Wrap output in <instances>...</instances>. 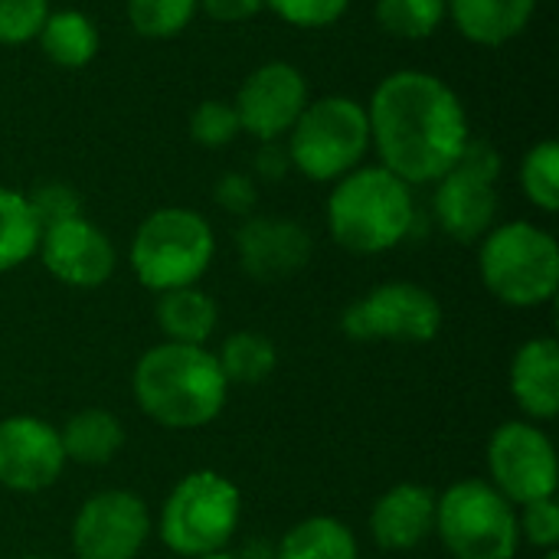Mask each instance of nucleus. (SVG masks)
Listing matches in <instances>:
<instances>
[{
  "label": "nucleus",
  "instance_id": "27",
  "mask_svg": "<svg viewBox=\"0 0 559 559\" xmlns=\"http://www.w3.org/2000/svg\"><path fill=\"white\" fill-rule=\"evenodd\" d=\"M200 10V0H128V23L144 39L180 36Z\"/></svg>",
  "mask_w": 559,
  "mask_h": 559
},
{
  "label": "nucleus",
  "instance_id": "38",
  "mask_svg": "<svg viewBox=\"0 0 559 559\" xmlns=\"http://www.w3.org/2000/svg\"><path fill=\"white\" fill-rule=\"evenodd\" d=\"M544 559H559V554H557V550H550V554H547Z\"/></svg>",
  "mask_w": 559,
  "mask_h": 559
},
{
  "label": "nucleus",
  "instance_id": "16",
  "mask_svg": "<svg viewBox=\"0 0 559 559\" xmlns=\"http://www.w3.org/2000/svg\"><path fill=\"white\" fill-rule=\"evenodd\" d=\"M498 180H488L462 164H455L442 180H436V219L439 226L459 239V242H475L488 236L498 216Z\"/></svg>",
  "mask_w": 559,
  "mask_h": 559
},
{
  "label": "nucleus",
  "instance_id": "7",
  "mask_svg": "<svg viewBox=\"0 0 559 559\" xmlns=\"http://www.w3.org/2000/svg\"><path fill=\"white\" fill-rule=\"evenodd\" d=\"M436 531L455 559H511L521 531L511 501L488 481H459L436 501Z\"/></svg>",
  "mask_w": 559,
  "mask_h": 559
},
{
  "label": "nucleus",
  "instance_id": "1",
  "mask_svg": "<svg viewBox=\"0 0 559 559\" xmlns=\"http://www.w3.org/2000/svg\"><path fill=\"white\" fill-rule=\"evenodd\" d=\"M367 121L383 167L409 187L442 180L472 138L455 88L423 69L390 72L370 95Z\"/></svg>",
  "mask_w": 559,
  "mask_h": 559
},
{
  "label": "nucleus",
  "instance_id": "32",
  "mask_svg": "<svg viewBox=\"0 0 559 559\" xmlns=\"http://www.w3.org/2000/svg\"><path fill=\"white\" fill-rule=\"evenodd\" d=\"M29 206H33V216L39 223V229L46 226H56V223H66L72 216H82V203H79V193L66 183H43L36 187L29 197Z\"/></svg>",
  "mask_w": 559,
  "mask_h": 559
},
{
  "label": "nucleus",
  "instance_id": "8",
  "mask_svg": "<svg viewBox=\"0 0 559 559\" xmlns=\"http://www.w3.org/2000/svg\"><path fill=\"white\" fill-rule=\"evenodd\" d=\"M239 491L216 472L187 475L160 514V540L180 557L219 554L239 527Z\"/></svg>",
  "mask_w": 559,
  "mask_h": 559
},
{
  "label": "nucleus",
  "instance_id": "23",
  "mask_svg": "<svg viewBox=\"0 0 559 559\" xmlns=\"http://www.w3.org/2000/svg\"><path fill=\"white\" fill-rule=\"evenodd\" d=\"M278 559H357V540L334 518H308L285 534Z\"/></svg>",
  "mask_w": 559,
  "mask_h": 559
},
{
  "label": "nucleus",
  "instance_id": "21",
  "mask_svg": "<svg viewBox=\"0 0 559 559\" xmlns=\"http://www.w3.org/2000/svg\"><path fill=\"white\" fill-rule=\"evenodd\" d=\"M216 305L206 292L187 285V288H174V292H160L157 301V324L167 334L170 344H190V347H203L216 328Z\"/></svg>",
  "mask_w": 559,
  "mask_h": 559
},
{
  "label": "nucleus",
  "instance_id": "15",
  "mask_svg": "<svg viewBox=\"0 0 559 559\" xmlns=\"http://www.w3.org/2000/svg\"><path fill=\"white\" fill-rule=\"evenodd\" d=\"M246 275L255 282H282L298 275L311 259V236L301 223L282 216H252L236 233Z\"/></svg>",
  "mask_w": 559,
  "mask_h": 559
},
{
  "label": "nucleus",
  "instance_id": "39",
  "mask_svg": "<svg viewBox=\"0 0 559 559\" xmlns=\"http://www.w3.org/2000/svg\"><path fill=\"white\" fill-rule=\"evenodd\" d=\"M23 559H52V557H23Z\"/></svg>",
  "mask_w": 559,
  "mask_h": 559
},
{
  "label": "nucleus",
  "instance_id": "18",
  "mask_svg": "<svg viewBox=\"0 0 559 559\" xmlns=\"http://www.w3.org/2000/svg\"><path fill=\"white\" fill-rule=\"evenodd\" d=\"M511 390L521 409L534 419L559 413V347L554 337L527 341L511 364Z\"/></svg>",
  "mask_w": 559,
  "mask_h": 559
},
{
  "label": "nucleus",
  "instance_id": "13",
  "mask_svg": "<svg viewBox=\"0 0 559 559\" xmlns=\"http://www.w3.org/2000/svg\"><path fill=\"white\" fill-rule=\"evenodd\" d=\"M66 468L59 432L33 416L0 423V485L10 491H46Z\"/></svg>",
  "mask_w": 559,
  "mask_h": 559
},
{
  "label": "nucleus",
  "instance_id": "3",
  "mask_svg": "<svg viewBox=\"0 0 559 559\" xmlns=\"http://www.w3.org/2000/svg\"><path fill=\"white\" fill-rule=\"evenodd\" d=\"M416 223L413 190L396 174L357 167L337 180L328 200V226L337 246L357 255H377L400 246Z\"/></svg>",
  "mask_w": 559,
  "mask_h": 559
},
{
  "label": "nucleus",
  "instance_id": "36",
  "mask_svg": "<svg viewBox=\"0 0 559 559\" xmlns=\"http://www.w3.org/2000/svg\"><path fill=\"white\" fill-rule=\"evenodd\" d=\"M288 167H292L288 151L278 147L275 141H269V144L259 151V157H255V170H259L265 180H282V177L288 174Z\"/></svg>",
  "mask_w": 559,
  "mask_h": 559
},
{
  "label": "nucleus",
  "instance_id": "22",
  "mask_svg": "<svg viewBox=\"0 0 559 559\" xmlns=\"http://www.w3.org/2000/svg\"><path fill=\"white\" fill-rule=\"evenodd\" d=\"M59 439H62L66 462L72 459L79 465H105L124 445V429L105 409H82L66 423Z\"/></svg>",
  "mask_w": 559,
  "mask_h": 559
},
{
  "label": "nucleus",
  "instance_id": "12",
  "mask_svg": "<svg viewBox=\"0 0 559 559\" xmlns=\"http://www.w3.org/2000/svg\"><path fill=\"white\" fill-rule=\"evenodd\" d=\"M151 534V518L131 491H102L82 504L72 524L79 559H134Z\"/></svg>",
  "mask_w": 559,
  "mask_h": 559
},
{
  "label": "nucleus",
  "instance_id": "26",
  "mask_svg": "<svg viewBox=\"0 0 559 559\" xmlns=\"http://www.w3.org/2000/svg\"><path fill=\"white\" fill-rule=\"evenodd\" d=\"M377 23L396 39H429L449 16L445 0H377Z\"/></svg>",
  "mask_w": 559,
  "mask_h": 559
},
{
  "label": "nucleus",
  "instance_id": "34",
  "mask_svg": "<svg viewBox=\"0 0 559 559\" xmlns=\"http://www.w3.org/2000/svg\"><path fill=\"white\" fill-rule=\"evenodd\" d=\"M213 197L216 203L226 210V213H236V216H249L259 203V190H255V180L239 174V170H229L216 180L213 187Z\"/></svg>",
  "mask_w": 559,
  "mask_h": 559
},
{
  "label": "nucleus",
  "instance_id": "17",
  "mask_svg": "<svg viewBox=\"0 0 559 559\" xmlns=\"http://www.w3.org/2000/svg\"><path fill=\"white\" fill-rule=\"evenodd\" d=\"M373 540L383 550H413L436 531V495L423 485L403 481L390 488L370 514Z\"/></svg>",
  "mask_w": 559,
  "mask_h": 559
},
{
  "label": "nucleus",
  "instance_id": "25",
  "mask_svg": "<svg viewBox=\"0 0 559 559\" xmlns=\"http://www.w3.org/2000/svg\"><path fill=\"white\" fill-rule=\"evenodd\" d=\"M219 370L226 377V383H246L255 386L262 383L272 370H275V344L255 331H239L233 334L223 350H219Z\"/></svg>",
  "mask_w": 559,
  "mask_h": 559
},
{
  "label": "nucleus",
  "instance_id": "31",
  "mask_svg": "<svg viewBox=\"0 0 559 559\" xmlns=\"http://www.w3.org/2000/svg\"><path fill=\"white\" fill-rule=\"evenodd\" d=\"M265 7L288 26L324 29L350 10V0H265Z\"/></svg>",
  "mask_w": 559,
  "mask_h": 559
},
{
  "label": "nucleus",
  "instance_id": "24",
  "mask_svg": "<svg viewBox=\"0 0 559 559\" xmlns=\"http://www.w3.org/2000/svg\"><path fill=\"white\" fill-rule=\"evenodd\" d=\"M39 223L26 193L0 187V272H10L36 255L39 249Z\"/></svg>",
  "mask_w": 559,
  "mask_h": 559
},
{
  "label": "nucleus",
  "instance_id": "33",
  "mask_svg": "<svg viewBox=\"0 0 559 559\" xmlns=\"http://www.w3.org/2000/svg\"><path fill=\"white\" fill-rule=\"evenodd\" d=\"M518 531L534 544L554 550L559 544V508L554 498H540L524 504V514L518 518Z\"/></svg>",
  "mask_w": 559,
  "mask_h": 559
},
{
  "label": "nucleus",
  "instance_id": "30",
  "mask_svg": "<svg viewBox=\"0 0 559 559\" xmlns=\"http://www.w3.org/2000/svg\"><path fill=\"white\" fill-rule=\"evenodd\" d=\"M49 16V0H0V46L33 43Z\"/></svg>",
  "mask_w": 559,
  "mask_h": 559
},
{
  "label": "nucleus",
  "instance_id": "11",
  "mask_svg": "<svg viewBox=\"0 0 559 559\" xmlns=\"http://www.w3.org/2000/svg\"><path fill=\"white\" fill-rule=\"evenodd\" d=\"M488 465L495 488L511 504H531L554 498L557 491V452L554 442L531 423H504L488 445Z\"/></svg>",
  "mask_w": 559,
  "mask_h": 559
},
{
  "label": "nucleus",
  "instance_id": "10",
  "mask_svg": "<svg viewBox=\"0 0 559 559\" xmlns=\"http://www.w3.org/2000/svg\"><path fill=\"white\" fill-rule=\"evenodd\" d=\"M308 102L311 95L301 69L285 59H272L242 79L233 108L239 115V128L269 144L295 128Z\"/></svg>",
  "mask_w": 559,
  "mask_h": 559
},
{
  "label": "nucleus",
  "instance_id": "20",
  "mask_svg": "<svg viewBox=\"0 0 559 559\" xmlns=\"http://www.w3.org/2000/svg\"><path fill=\"white\" fill-rule=\"evenodd\" d=\"M43 56L59 69H82L98 56L102 36L88 13L82 10H49L39 36H36Z\"/></svg>",
  "mask_w": 559,
  "mask_h": 559
},
{
  "label": "nucleus",
  "instance_id": "5",
  "mask_svg": "<svg viewBox=\"0 0 559 559\" xmlns=\"http://www.w3.org/2000/svg\"><path fill=\"white\" fill-rule=\"evenodd\" d=\"M478 265L488 292L511 308H537L557 295V239L534 223L514 219L488 229Z\"/></svg>",
  "mask_w": 559,
  "mask_h": 559
},
{
  "label": "nucleus",
  "instance_id": "37",
  "mask_svg": "<svg viewBox=\"0 0 559 559\" xmlns=\"http://www.w3.org/2000/svg\"><path fill=\"white\" fill-rule=\"evenodd\" d=\"M193 559H233V557H226V554H206V557H193Z\"/></svg>",
  "mask_w": 559,
  "mask_h": 559
},
{
  "label": "nucleus",
  "instance_id": "29",
  "mask_svg": "<svg viewBox=\"0 0 559 559\" xmlns=\"http://www.w3.org/2000/svg\"><path fill=\"white\" fill-rule=\"evenodd\" d=\"M239 131L242 128H239V115H236L233 102L206 98L190 115V138L200 147H226L229 141H236Z\"/></svg>",
  "mask_w": 559,
  "mask_h": 559
},
{
  "label": "nucleus",
  "instance_id": "9",
  "mask_svg": "<svg viewBox=\"0 0 559 559\" xmlns=\"http://www.w3.org/2000/svg\"><path fill=\"white\" fill-rule=\"evenodd\" d=\"M442 328L436 295L413 282H386L344 311V331L357 341L426 344Z\"/></svg>",
  "mask_w": 559,
  "mask_h": 559
},
{
  "label": "nucleus",
  "instance_id": "28",
  "mask_svg": "<svg viewBox=\"0 0 559 559\" xmlns=\"http://www.w3.org/2000/svg\"><path fill=\"white\" fill-rule=\"evenodd\" d=\"M521 187L524 197L544 213H557L559 206V144L537 141L521 160Z\"/></svg>",
  "mask_w": 559,
  "mask_h": 559
},
{
  "label": "nucleus",
  "instance_id": "4",
  "mask_svg": "<svg viewBox=\"0 0 559 559\" xmlns=\"http://www.w3.org/2000/svg\"><path fill=\"white\" fill-rule=\"evenodd\" d=\"M210 223L183 206L154 210L131 239V269L151 292H174L197 285L213 262Z\"/></svg>",
  "mask_w": 559,
  "mask_h": 559
},
{
  "label": "nucleus",
  "instance_id": "6",
  "mask_svg": "<svg viewBox=\"0 0 559 559\" xmlns=\"http://www.w3.org/2000/svg\"><path fill=\"white\" fill-rule=\"evenodd\" d=\"M288 138V160L308 180L328 183L357 170L370 151L367 105L347 95H324L305 105Z\"/></svg>",
  "mask_w": 559,
  "mask_h": 559
},
{
  "label": "nucleus",
  "instance_id": "14",
  "mask_svg": "<svg viewBox=\"0 0 559 559\" xmlns=\"http://www.w3.org/2000/svg\"><path fill=\"white\" fill-rule=\"evenodd\" d=\"M36 252L46 272L72 288H98L115 272L111 239L85 216H72L66 223L46 226Z\"/></svg>",
  "mask_w": 559,
  "mask_h": 559
},
{
  "label": "nucleus",
  "instance_id": "19",
  "mask_svg": "<svg viewBox=\"0 0 559 559\" xmlns=\"http://www.w3.org/2000/svg\"><path fill=\"white\" fill-rule=\"evenodd\" d=\"M455 29L475 46H504L534 20L537 0H445Z\"/></svg>",
  "mask_w": 559,
  "mask_h": 559
},
{
  "label": "nucleus",
  "instance_id": "35",
  "mask_svg": "<svg viewBox=\"0 0 559 559\" xmlns=\"http://www.w3.org/2000/svg\"><path fill=\"white\" fill-rule=\"evenodd\" d=\"M200 7L216 23H246L265 7V0H200Z\"/></svg>",
  "mask_w": 559,
  "mask_h": 559
},
{
  "label": "nucleus",
  "instance_id": "2",
  "mask_svg": "<svg viewBox=\"0 0 559 559\" xmlns=\"http://www.w3.org/2000/svg\"><path fill=\"white\" fill-rule=\"evenodd\" d=\"M226 377L219 360L190 344H157L134 367L138 406L167 429H200L213 423L226 403Z\"/></svg>",
  "mask_w": 559,
  "mask_h": 559
}]
</instances>
